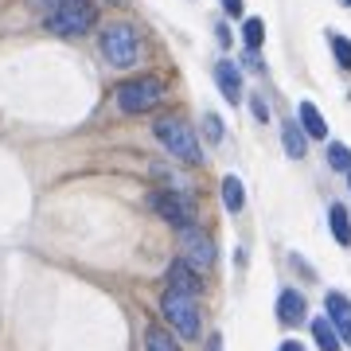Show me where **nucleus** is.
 <instances>
[{
    "mask_svg": "<svg viewBox=\"0 0 351 351\" xmlns=\"http://www.w3.org/2000/svg\"><path fill=\"white\" fill-rule=\"evenodd\" d=\"M156 137L168 145V152H172L176 160L184 164H199V141H195V133H191V125H184L180 117H160L156 121Z\"/></svg>",
    "mask_w": 351,
    "mask_h": 351,
    "instance_id": "nucleus-1",
    "label": "nucleus"
},
{
    "mask_svg": "<svg viewBox=\"0 0 351 351\" xmlns=\"http://www.w3.org/2000/svg\"><path fill=\"white\" fill-rule=\"evenodd\" d=\"M160 308H164V320H168L184 339L199 336V308H195V297H191V293H176V289H168L164 301H160Z\"/></svg>",
    "mask_w": 351,
    "mask_h": 351,
    "instance_id": "nucleus-2",
    "label": "nucleus"
},
{
    "mask_svg": "<svg viewBox=\"0 0 351 351\" xmlns=\"http://www.w3.org/2000/svg\"><path fill=\"white\" fill-rule=\"evenodd\" d=\"M101 55L110 59L117 71H129L137 66V36L129 24H110L101 32Z\"/></svg>",
    "mask_w": 351,
    "mask_h": 351,
    "instance_id": "nucleus-3",
    "label": "nucleus"
},
{
    "mask_svg": "<svg viewBox=\"0 0 351 351\" xmlns=\"http://www.w3.org/2000/svg\"><path fill=\"white\" fill-rule=\"evenodd\" d=\"M90 24H94V4L90 0L59 4V8L47 12V27L59 32V36H82V32H90Z\"/></svg>",
    "mask_w": 351,
    "mask_h": 351,
    "instance_id": "nucleus-4",
    "label": "nucleus"
},
{
    "mask_svg": "<svg viewBox=\"0 0 351 351\" xmlns=\"http://www.w3.org/2000/svg\"><path fill=\"white\" fill-rule=\"evenodd\" d=\"M160 101V82L156 78H129L117 86V106L121 113H149Z\"/></svg>",
    "mask_w": 351,
    "mask_h": 351,
    "instance_id": "nucleus-5",
    "label": "nucleus"
},
{
    "mask_svg": "<svg viewBox=\"0 0 351 351\" xmlns=\"http://www.w3.org/2000/svg\"><path fill=\"white\" fill-rule=\"evenodd\" d=\"M180 254H184V262H188L195 274H207L215 265V242L203 234L199 226H184V230H180Z\"/></svg>",
    "mask_w": 351,
    "mask_h": 351,
    "instance_id": "nucleus-6",
    "label": "nucleus"
},
{
    "mask_svg": "<svg viewBox=\"0 0 351 351\" xmlns=\"http://www.w3.org/2000/svg\"><path fill=\"white\" fill-rule=\"evenodd\" d=\"M149 207L160 215V219L176 223V226L195 223V203H191L188 195H180V191H156V195H149Z\"/></svg>",
    "mask_w": 351,
    "mask_h": 351,
    "instance_id": "nucleus-7",
    "label": "nucleus"
},
{
    "mask_svg": "<svg viewBox=\"0 0 351 351\" xmlns=\"http://www.w3.org/2000/svg\"><path fill=\"white\" fill-rule=\"evenodd\" d=\"M328 320L336 324V332H339V339L343 343H351V301L343 297V293H328Z\"/></svg>",
    "mask_w": 351,
    "mask_h": 351,
    "instance_id": "nucleus-8",
    "label": "nucleus"
},
{
    "mask_svg": "<svg viewBox=\"0 0 351 351\" xmlns=\"http://www.w3.org/2000/svg\"><path fill=\"white\" fill-rule=\"evenodd\" d=\"M215 82L223 86V98H226V101H239V98H242L239 66L230 63V59H219V63H215Z\"/></svg>",
    "mask_w": 351,
    "mask_h": 351,
    "instance_id": "nucleus-9",
    "label": "nucleus"
},
{
    "mask_svg": "<svg viewBox=\"0 0 351 351\" xmlns=\"http://www.w3.org/2000/svg\"><path fill=\"white\" fill-rule=\"evenodd\" d=\"M277 320H281V324H301L304 320V297L297 289H285V293L277 297Z\"/></svg>",
    "mask_w": 351,
    "mask_h": 351,
    "instance_id": "nucleus-10",
    "label": "nucleus"
},
{
    "mask_svg": "<svg viewBox=\"0 0 351 351\" xmlns=\"http://www.w3.org/2000/svg\"><path fill=\"white\" fill-rule=\"evenodd\" d=\"M168 289H176V293H199V281H195V269H191L188 262H176L172 269H168Z\"/></svg>",
    "mask_w": 351,
    "mask_h": 351,
    "instance_id": "nucleus-11",
    "label": "nucleus"
},
{
    "mask_svg": "<svg viewBox=\"0 0 351 351\" xmlns=\"http://www.w3.org/2000/svg\"><path fill=\"white\" fill-rule=\"evenodd\" d=\"M313 336H316V348L320 351H339V332H336V324L328 320V316H320V320H313Z\"/></svg>",
    "mask_w": 351,
    "mask_h": 351,
    "instance_id": "nucleus-12",
    "label": "nucleus"
},
{
    "mask_svg": "<svg viewBox=\"0 0 351 351\" xmlns=\"http://www.w3.org/2000/svg\"><path fill=\"white\" fill-rule=\"evenodd\" d=\"M297 117H301V129L308 133V137H328L324 117H320V110H316L313 101H301V110H297Z\"/></svg>",
    "mask_w": 351,
    "mask_h": 351,
    "instance_id": "nucleus-13",
    "label": "nucleus"
},
{
    "mask_svg": "<svg viewBox=\"0 0 351 351\" xmlns=\"http://www.w3.org/2000/svg\"><path fill=\"white\" fill-rule=\"evenodd\" d=\"M328 223H332V234H336L339 246H351V219H348V207H332L328 211Z\"/></svg>",
    "mask_w": 351,
    "mask_h": 351,
    "instance_id": "nucleus-14",
    "label": "nucleus"
},
{
    "mask_svg": "<svg viewBox=\"0 0 351 351\" xmlns=\"http://www.w3.org/2000/svg\"><path fill=\"white\" fill-rule=\"evenodd\" d=\"M223 203H226V211H242L246 191H242V180H239V176H226V180H223Z\"/></svg>",
    "mask_w": 351,
    "mask_h": 351,
    "instance_id": "nucleus-15",
    "label": "nucleus"
},
{
    "mask_svg": "<svg viewBox=\"0 0 351 351\" xmlns=\"http://www.w3.org/2000/svg\"><path fill=\"white\" fill-rule=\"evenodd\" d=\"M145 348H149V351H180V348H176V339L168 336L164 328H156V324L145 332Z\"/></svg>",
    "mask_w": 351,
    "mask_h": 351,
    "instance_id": "nucleus-16",
    "label": "nucleus"
},
{
    "mask_svg": "<svg viewBox=\"0 0 351 351\" xmlns=\"http://www.w3.org/2000/svg\"><path fill=\"white\" fill-rule=\"evenodd\" d=\"M262 39H265V24L258 20V16H250V20L242 24V43H246L250 51H258L262 47Z\"/></svg>",
    "mask_w": 351,
    "mask_h": 351,
    "instance_id": "nucleus-17",
    "label": "nucleus"
},
{
    "mask_svg": "<svg viewBox=\"0 0 351 351\" xmlns=\"http://www.w3.org/2000/svg\"><path fill=\"white\" fill-rule=\"evenodd\" d=\"M281 137H285V152L297 160V156H304V137H301V125H285L281 129Z\"/></svg>",
    "mask_w": 351,
    "mask_h": 351,
    "instance_id": "nucleus-18",
    "label": "nucleus"
},
{
    "mask_svg": "<svg viewBox=\"0 0 351 351\" xmlns=\"http://www.w3.org/2000/svg\"><path fill=\"white\" fill-rule=\"evenodd\" d=\"M328 164L336 168V172H351V149L348 145H328Z\"/></svg>",
    "mask_w": 351,
    "mask_h": 351,
    "instance_id": "nucleus-19",
    "label": "nucleus"
},
{
    "mask_svg": "<svg viewBox=\"0 0 351 351\" xmlns=\"http://www.w3.org/2000/svg\"><path fill=\"white\" fill-rule=\"evenodd\" d=\"M332 51H336V63L343 66V71H351V43L343 36H332Z\"/></svg>",
    "mask_w": 351,
    "mask_h": 351,
    "instance_id": "nucleus-20",
    "label": "nucleus"
},
{
    "mask_svg": "<svg viewBox=\"0 0 351 351\" xmlns=\"http://www.w3.org/2000/svg\"><path fill=\"white\" fill-rule=\"evenodd\" d=\"M203 137L211 141V145H219V141H223V121H219L215 113H207V117H203Z\"/></svg>",
    "mask_w": 351,
    "mask_h": 351,
    "instance_id": "nucleus-21",
    "label": "nucleus"
},
{
    "mask_svg": "<svg viewBox=\"0 0 351 351\" xmlns=\"http://www.w3.org/2000/svg\"><path fill=\"white\" fill-rule=\"evenodd\" d=\"M223 8H226L230 16H242V0H223Z\"/></svg>",
    "mask_w": 351,
    "mask_h": 351,
    "instance_id": "nucleus-22",
    "label": "nucleus"
},
{
    "mask_svg": "<svg viewBox=\"0 0 351 351\" xmlns=\"http://www.w3.org/2000/svg\"><path fill=\"white\" fill-rule=\"evenodd\" d=\"M281 351H304V348L297 343V339H285V343H281Z\"/></svg>",
    "mask_w": 351,
    "mask_h": 351,
    "instance_id": "nucleus-23",
    "label": "nucleus"
},
{
    "mask_svg": "<svg viewBox=\"0 0 351 351\" xmlns=\"http://www.w3.org/2000/svg\"><path fill=\"white\" fill-rule=\"evenodd\" d=\"M339 4H348V8H351V0H339Z\"/></svg>",
    "mask_w": 351,
    "mask_h": 351,
    "instance_id": "nucleus-24",
    "label": "nucleus"
}]
</instances>
